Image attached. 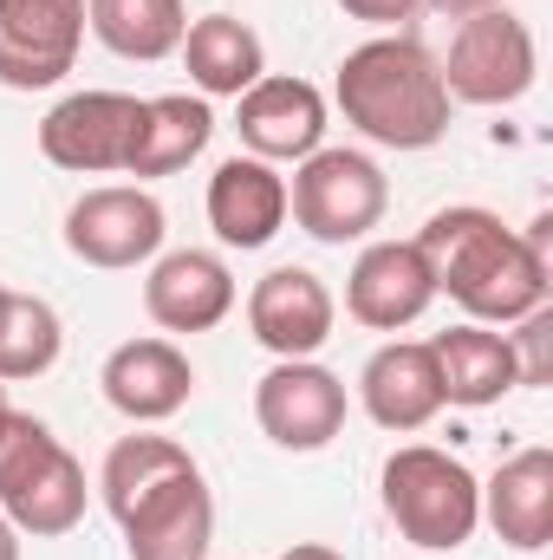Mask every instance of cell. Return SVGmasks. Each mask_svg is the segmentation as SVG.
<instances>
[{"label":"cell","instance_id":"e0dca14e","mask_svg":"<svg viewBox=\"0 0 553 560\" xmlns=\"http://www.w3.org/2000/svg\"><path fill=\"white\" fill-rule=\"evenodd\" d=\"M358 398L378 430H423V423L443 411V378H436V359H430V339H391L365 359V378H358Z\"/></svg>","mask_w":553,"mask_h":560},{"label":"cell","instance_id":"cb8c5ba5","mask_svg":"<svg viewBox=\"0 0 553 560\" xmlns=\"http://www.w3.org/2000/svg\"><path fill=\"white\" fill-rule=\"evenodd\" d=\"M183 469H196V456H189L176 436H150V430L118 436L111 456H105V469H98L105 509H111V515H131L156 482H169V476H183Z\"/></svg>","mask_w":553,"mask_h":560},{"label":"cell","instance_id":"9c48e42d","mask_svg":"<svg viewBox=\"0 0 553 560\" xmlns=\"http://www.w3.org/2000/svg\"><path fill=\"white\" fill-rule=\"evenodd\" d=\"M85 0H0V85L46 92L79 66Z\"/></svg>","mask_w":553,"mask_h":560},{"label":"cell","instance_id":"4dcf8cb0","mask_svg":"<svg viewBox=\"0 0 553 560\" xmlns=\"http://www.w3.org/2000/svg\"><path fill=\"white\" fill-rule=\"evenodd\" d=\"M13 418V405H7V385H0V423Z\"/></svg>","mask_w":553,"mask_h":560},{"label":"cell","instance_id":"5bb4252c","mask_svg":"<svg viewBox=\"0 0 553 560\" xmlns=\"http://www.w3.org/2000/svg\"><path fill=\"white\" fill-rule=\"evenodd\" d=\"M332 319H339V300L313 268H274L248 293V332L274 359H313L332 339Z\"/></svg>","mask_w":553,"mask_h":560},{"label":"cell","instance_id":"8992f818","mask_svg":"<svg viewBox=\"0 0 553 560\" xmlns=\"http://www.w3.org/2000/svg\"><path fill=\"white\" fill-rule=\"evenodd\" d=\"M443 66V92L462 98V105H515L534 92V72H541V52H534V33L528 20H515L508 7H482V13H462L456 39H449V59Z\"/></svg>","mask_w":553,"mask_h":560},{"label":"cell","instance_id":"2e32d148","mask_svg":"<svg viewBox=\"0 0 553 560\" xmlns=\"http://www.w3.org/2000/svg\"><path fill=\"white\" fill-rule=\"evenodd\" d=\"M98 385H105L111 411H125L131 423H163L196 398V365L169 339H125L105 359V378Z\"/></svg>","mask_w":553,"mask_h":560},{"label":"cell","instance_id":"603a6c76","mask_svg":"<svg viewBox=\"0 0 553 560\" xmlns=\"http://www.w3.org/2000/svg\"><path fill=\"white\" fill-rule=\"evenodd\" d=\"M85 26L118 59H169L189 33L183 0H85Z\"/></svg>","mask_w":553,"mask_h":560},{"label":"cell","instance_id":"ba28073f","mask_svg":"<svg viewBox=\"0 0 553 560\" xmlns=\"http://www.w3.org/2000/svg\"><path fill=\"white\" fill-rule=\"evenodd\" d=\"M138 118L143 98H131V92H72L39 118V150H46V163H59L72 176H105V170L131 163Z\"/></svg>","mask_w":553,"mask_h":560},{"label":"cell","instance_id":"4316f807","mask_svg":"<svg viewBox=\"0 0 553 560\" xmlns=\"http://www.w3.org/2000/svg\"><path fill=\"white\" fill-rule=\"evenodd\" d=\"M352 20H365V26H398V20H411L423 0H339Z\"/></svg>","mask_w":553,"mask_h":560},{"label":"cell","instance_id":"3957f363","mask_svg":"<svg viewBox=\"0 0 553 560\" xmlns=\"http://www.w3.org/2000/svg\"><path fill=\"white\" fill-rule=\"evenodd\" d=\"M385 515L398 535L423 555H456L482 528V482L469 476L462 456L436 443H404L385 463Z\"/></svg>","mask_w":553,"mask_h":560},{"label":"cell","instance_id":"7402d4cb","mask_svg":"<svg viewBox=\"0 0 553 560\" xmlns=\"http://www.w3.org/2000/svg\"><path fill=\"white\" fill-rule=\"evenodd\" d=\"M215 138V112L209 98H189V92H169V98H143V118H138V143H131V163L125 176H176L189 170Z\"/></svg>","mask_w":553,"mask_h":560},{"label":"cell","instance_id":"d6986e66","mask_svg":"<svg viewBox=\"0 0 553 560\" xmlns=\"http://www.w3.org/2000/svg\"><path fill=\"white\" fill-rule=\"evenodd\" d=\"M286 222V176L261 156H228L209 176V229L228 248H268Z\"/></svg>","mask_w":553,"mask_h":560},{"label":"cell","instance_id":"f1b7e54d","mask_svg":"<svg viewBox=\"0 0 553 560\" xmlns=\"http://www.w3.org/2000/svg\"><path fill=\"white\" fill-rule=\"evenodd\" d=\"M0 560H20V528L0 515Z\"/></svg>","mask_w":553,"mask_h":560},{"label":"cell","instance_id":"6da1fadb","mask_svg":"<svg viewBox=\"0 0 553 560\" xmlns=\"http://www.w3.org/2000/svg\"><path fill=\"white\" fill-rule=\"evenodd\" d=\"M416 248L436 275V293H449L475 326H515L553 293V215H534L528 229H508L495 209H436L416 229Z\"/></svg>","mask_w":553,"mask_h":560},{"label":"cell","instance_id":"52a82bcc","mask_svg":"<svg viewBox=\"0 0 553 560\" xmlns=\"http://www.w3.org/2000/svg\"><path fill=\"white\" fill-rule=\"evenodd\" d=\"M66 248L85 261V268H138L156 261L163 248V202L143 189V183H105V189H85L66 215Z\"/></svg>","mask_w":553,"mask_h":560},{"label":"cell","instance_id":"9a60e30c","mask_svg":"<svg viewBox=\"0 0 553 560\" xmlns=\"http://www.w3.org/2000/svg\"><path fill=\"white\" fill-rule=\"evenodd\" d=\"M143 313L163 332H209L235 313V275L222 255L209 248H176L156 255V268L143 280Z\"/></svg>","mask_w":553,"mask_h":560},{"label":"cell","instance_id":"277c9868","mask_svg":"<svg viewBox=\"0 0 553 560\" xmlns=\"http://www.w3.org/2000/svg\"><path fill=\"white\" fill-rule=\"evenodd\" d=\"M0 515L33 541L72 535L85 522V469H79V456L26 411H13L0 423Z\"/></svg>","mask_w":553,"mask_h":560},{"label":"cell","instance_id":"d4e9b609","mask_svg":"<svg viewBox=\"0 0 553 560\" xmlns=\"http://www.w3.org/2000/svg\"><path fill=\"white\" fill-rule=\"evenodd\" d=\"M59 346H66V326H59L52 300L7 293V313H0V385L52 372L59 365Z\"/></svg>","mask_w":553,"mask_h":560},{"label":"cell","instance_id":"7a4b0ae2","mask_svg":"<svg viewBox=\"0 0 553 560\" xmlns=\"http://www.w3.org/2000/svg\"><path fill=\"white\" fill-rule=\"evenodd\" d=\"M352 131H365L385 150H430L449 138V92L436 52L411 33H378L339 59L332 85Z\"/></svg>","mask_w":553,"mask_h":560},{"label":"cell","instance_id":"5b68a950","mask_svg":"<svg viewBox=\"0 0 553 560\" xmlns=\"http://www.w3.org/2000/svg\"><path fill=\"white\" fill-rule=\"evenodd\" d=\"M385 209H391V183L365 150H326L319 143L313 156H299L293 189H286V215L326 248L365 242L385 222Z\"/></svg>","mask_w":553,"mask_h":560},{"label":"cell","instance_id":"484cf974","mask_svg":"<svg viewBox=\"0 0 553 560\" xmlns=\"http://www.w3.org/2000/svg\"><path fill=\"white\" fill-rule=\"evenodd\" d=\"M521 332L508 339L515 346V372H521V385H553V300L548 306H534L528 319H515Z\"/></svg>","mask_w":553,"mask_h":560},{"label":"cell","instance_id":"4fadbf2b","mask_svg":"<svg viewBox=\"0 0 553 560\" xmlns=\"http://www.w3.org/2000/svg\"><path fill=\"white\" fill-rule=\"evenodd\" d=\"M235 105H242L235 131L248 143V156H261V163H299V156H313L326 143V98L306 79L261 72Z\"/></svg>","mask_w":553,"mask_h":560},{"label":"cell","instance_id":"1f68e13d","mask_svg":"<svg viewBox=\"0 0 553 560\" xmlns=\"http://www.w3.org/2000/svg\"><path fill=\"white\" fill-rule=\"evenodd\" d=\"M7 293H13V287H7V280H0V313H7Z\"/></svg>","mask_w":553,"mask_h":560},{"label":"cell","instance_id":"44dd1931","mask_svg":"<svg viewBox=\"0 0 553 560\" xmlns=\"http://www.w3.org/2000/svg\"><path fill=\"white\" fill-rule=\"evenodd\" d=\"M176 52L189 59V79H196L202 98H242V92L268 72L261 33H255L248 20H235V13H202V20L183 33Z\"/></svg>","mask_w":553,"mask_h":560},{"label":"cell","instance_id":"f546056e","mask_svg":"<svg viewBox=\"0 0 553 560\" xmlns=\"http://www.w3.org/2000/svg\"><path fill=\"white\" fill-rule=\"evenodd\" d=\"M436 7H443V13H456V20H462V13H482V7H502V0H436Z\"/></svg>","mask_w":553,"mask_h":560},{"label":"cell","instance_id":"8fae6325","mask_svg":"<svg viewBox=\"0 0 553 560\" xmlns=\"http://www.w3.org/2000/svg\"><path fill=\"white\" fill-rule=\"evenodd\" d=\"M436 275L416 242H365V255L345 275V313L372 332H404L430 313Z\"/></svg>","mask_w":553,"mask_h":560},{"label":"cell","instance_id":"7c38bea8","mask_svg":"<svg viewBox=\"0 0 553 560\" xmlns=\"http://www.w3.org/2000/svg\"><path fill=\"white\" fill-rule=\"evenodd\" d=\"M131 560H209L215 541V495L202 482V469H183L169 482H156L131 515H118Z\"/></svg>","mask_w":553,"mask_h":560},{"label":"cell","instance_id":"ac0fdd59","mask_svg":"<svg viewBox=\"0 0 553 560\" xmlns=\"http://www.w3.org/2000/svg\"><path fill=\"white\" fill-rule=\"evenodd\" d=\"M482 522L521 548V555H541L553 541V450H515L489 482H482Z\"/></svg>","mask_w":553,"mask_h":560},{"label":"cell","instance_id":"30bf717a","mask_svg":"<svg viewBox=\"0 0 553 560\" xmlns=\"http://www.w3.org/2000/svg\"><path fill=\"white\" fill-rule=\"evenodd\" d=\"M255 423L280 450H326L345 430V378L313 365V359H280L255 385Z\"/></svg>","mask_w":553,"mask_h":560},{"label":"cell","instance_id":"83f0119b","mask_svg":"<svg viewBox=\"0 0 553 560\" xmlns=\"http://www.w3.org/2000/svg\"><path fill=\"white\" fill-rule=\"evenodd\" d=\"M280 560H345V555H332V548H319V541H293Z\"/></svg>","mask_w":553,"mask_h":560},{"label":"cell","instance_id":"ffe728a7","mask_svg":"<svg viewBox=\"0 0 553 560\" xmlns=\"http://www.w3.org/2000/svg\"><path fill=\"white\" fill-rule=\"evenodd\" d=\"M430 359H436V378H443V405H462V411H482V405H502L521 372H515V346L508 332H489V326H449L430 339Z\"/></svg>","mask_w":553,"mask_h":560}]
</instances>
